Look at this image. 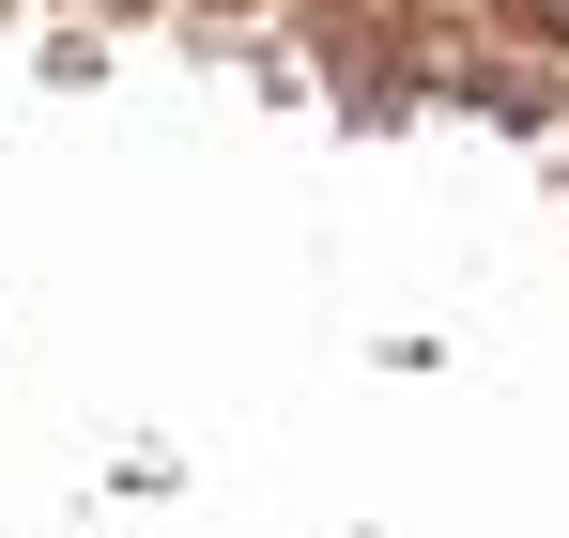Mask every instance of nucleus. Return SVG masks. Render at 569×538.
I'll return each mask as SVG.
<instances>
[]
</instances>
